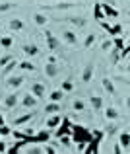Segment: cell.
Segmentation results:
<instances>
[{
  "label": "cell",
  "mask_w": 130,
  "mask_h": 154,
  "mask_svg": "<svg viewBox=\"0 0 130 154\" xmlns=\"http://www.w3.org/2000/svg\"><path fill=\"white\" fill-rule=\"evenodd\" d=\"M103 88L107 90L109 94H115V86H113V82H111L109 78H105V80H103Z\"/></svg>",
  "instance_id": "8fae6325"
},
{
  "label": "cell",
  "mask_w": 130,
  "mask_h": 154,
  "mask_svg": "<svg viewBox=\"0 0 130 154\" xmlns=\"http://www.w3.org/2000/svg\"><path fill=\"white\" fill-rule=\"evenodd\" d=\"M10 27H12V29H16V31H20V29L23 27V22H22V20H12Z\"/></svg>",
  "instance_id": "4fadbf2b"
},
{
  "label": "cell",
  "mask_w": 130,
  "mask_h": 154,
  "mask_svg": "<svg viewBox=\"0 0 130 154\" xmlns=\"http://www.w3.org/2000/svg\"><path fill=\"white\" fill-rule=\"evenodd\" d=\"M4 103H6V107H16V103H18V96H16V94H10L8 98L4 99Z\"/></svg>",
  "instance_id": "8992f818"
},
{
  "label": "cell",
  "mask_w": 130,
  "mask_h": 154,
  "mask_svg": "<svg viewBox=\"0 0 130 154\" xmlns=\"http://www.w3.org/2000/svg\"><path fill=\"white\" fill-rule=\"evenodd\" d=\"M105 115H107L109 119H117V117H119V111L115 109V107H109V109L105 111Z\"/></svg>",
  "instance_id": "5bb4252c"
},
{
  "label": "cell",
  "mask_w": 130,
  "mask_h": 154,
  "mask_svg": "<svg viewBox=\"0 0 130 154\" xmlns=\"http://www.w3.org/2000/svg\"><path fill=\"white\" fill-rule=\"evenodd\" d=\"M68 22L74 23V25H86V20L84 18H68Z\"/></svg>",
  "instance_id": "d6986e66"
},
{
  "label": "cell",
  "mask_w": 130,
  "mask_h": 154,
  "mask_svg": "<svg viewBox=\"0 0 130 154\" xmlns=\"http://www.w3.org/2000/svg\"><path fill=\"white\" fill-rule=\"evenodd\" d=\"M45 111H47V113H56V111H60V105H58L56 101H53V103H49V105L45 107Z\"/></svg>",
  "instance_id": "30bf717a"
},
{
  "label": "cell",
  "mask_w": 130,
  "mask_h": 154,
  "mask_svg": "<svg viewBox=\"0 0 130 154\" xmlns=\"http://www.w3.org/2000/svg\"><path fill=\"white\" fill-rule=\"evenodd\" d=\"M31 92H33L35 98H43V96H45V86L41 84V82H37V84H33Z\"/></svg>",
  "instance_id": "7a4b0ae2"
},
{
  "label": "cell",
  "mask_w": 130,
  "mask_h": 154,
  "mask_svg": "<svg viewBox=\"0 0 130 154\" xmlns=\"http://www.w3.org/2000/svg\"><path fill=\"white\" fill-rule=\"evenodd\" d=\"M23 84V76H12L6 80V86L8 88H18V86H22Z\"/></svg>",
  "instance_id": "6da1fadb"
},
{
  "label": "cell",
  "mask_w": 130,
  "mask_h": 154,
  "mask_svg": "<svg viewBox=\"0 0 130 154\" xmlns=\"http://www.w3.org/2000/svg\"><path fill=\"white\" fill-rule=\"evenodd\" d=\"M31 117H33V113H25V115H22V117H18V119H16V125H23V123L29 121Z\"/></svg>",
  "instance_id": "7c38bea8"
},
{
  "label": "cell",
  "mask_w": 130,
  "mask_h": 154,
  "mask_svg": "<svg viewBox=\"0 0 130 154\" xmlns=\"http://www.w3.org/2000/svg\"><path fill=\"white\" fill-rule=\"evenodd\" d=\"M91 105L95 107V111H101V107H103V101H101V98H99V96H91Z\"/></svg>",
  "instance_id": "ba28073f"
},
{
  "label": "cell",
  "mask_w": 130,
  "mask_h": 154,
  "mask_svg": "<svg viewBox=\"0 0 130 154\" xmlns=\"http://www.w3.org/2000/svg\"><path fill=\"white\" fill-rule=\"evenodd\" d=\"M62 90H66V92H68V90H72V82H70V80H66L64 84H62Z\"/></svg>",
  "instance_id": "1f68e13d"
},
{
  "label": "cell",
  "mask_w": 130,
  "mask_h": 154,
  "mask_svg": "<svg viewBox=\"0 0 130 154\" xmlns=\"http://www.w3.org/2000/svg\"><path fill=\"white\" fill-rule=\"evenodd\" d=\"M111 49H113V43H111V41H103V51H111Z\"/></svg>",
  "instance_id": "4dcf8cb0"
},
{
  "label": "cell",
  "mask_w": 130,
  "mask_h": 154,
  "mask_svg": "<svg viewBox=\"0 0 130 154\" xmlns=\"http://www.w3.org/2000/svg\"><path fill=\"white\" fill-rule=\"evenodd\" d=\"M91 76H93V65H87L86 68H84L82 80H84V82H89V80H91Z\"/></svg>",
  "instance_id": "5b68a950"
},
{
  "label": "cell",
  "mask_w": 130,
  "mask_h": 154,
  "mask_svg": "<svg viewBox=\"0 0 130 154\" xmlns=\"http://www.w3.org/2000/svg\"><path fill=\"white\" fill-rule=\"evenodd\" d=\"M84 107H86V105H84V101H82V99H76V101H74V109H76V111H82Z\"/></svg>",
  "instance_id": "603a6c76"
},
{
  "label": "cell",
  "mask_w": 130,
  "mask_h": 154,
  "mask_svg": "<svg viewBox=\"0 0 130 154\" xmlns=\"http://www.w3.org/2000/svg\"><path fill=\"white\" fill-rule=\"evenodd\" d=\"M35 103H37V98L31 96V94H27V96L23 98V105H25V107H33Z\"/></svg>",
  "instance_id": "52a82bcc"
},
{
  "label": "cell",
  "mask_w": 130,
  "mask_h": 154,
  "mask_svg": "<svg viewBox=\"0 0 130 154\" xmlns=\"http://www.w3.org/2000/svg\"><path fill=\"white\" fill-rule=\"evenodd\" d=\"M23 53L31 57V55H37V53H39V49H37L35 45H25V47H23Z\"/></svg>",
  "instance_id": "9c48e42d"
},
{
  "label": "cell",
  "mask_w": 130,
  "mask_h": 154,
  "mask_svg": "<svg viewBox=\"0 0 130 154\" xmlns=\"http://www.w3.org/2000/svg\"><path fill=\"white\" fill-rule=\"evenodd\" d=\"M93 41H95V35H93V33H89V35H87L86 37V41H84V47H91V45H93Z\"/></svg>",
  "instance_id": "e0dca14e"
},
{
  "label": "cell",
  "mask_w": 130,
  "mask_h": 154,
  "mask_svg": "<svg viewBox=\"0 0 130 154\" xmlns=\"http://www.w3.org/2000/svg\"><path fill=\"white\" fill-rule=\"evenodd\" d=\"M47 39H49V47H51V49H56V47H58V39H54L51 33H47Z\"/></svg>",
  "instance_id": "9a60e30c"
},
{
  "label": "cell",
  "mask_w": 130,
  "mask_h": 154,
  "mask_svg": "<svg viewBox=\"0 0 130 154\" xmlns=\"http://www.w3.org/2000/svg\"><path fill=\"white\" fill-rule=\"evenodd\" d=\"M60 123V115H54V117H51L49 121H47V127H56Z\"/></svg>",
  "instance_id": "2e32d148"
},
{
  "label": "cell",
  "mask_w": 130,
  "mask_h": 154,
  "mask_svg": "<svg viewBox=\"0 0 130 154\" xmlns=\"http://www.w3.org/2000/svg\"><path fill=\"white\" fill-rule=\"evenodd\" d=\"M18 66H20V68H23V70H33V68H35V66H33L29 61H23V63H20Z\"/></svg>",
  "instance_id": "ffe728a7"
},
{
  "label": "cell",
  "mask_w": 130,
  "mask_h": 154,
  "mask_svg": "<svg viewBox=\"0 0 130 154\" xmlns=\"http://www.w3.org/2000/svg\"><path fill=\"white\" fill-rule=\"evenodd\" d=\"M12 59H14V57H12V55H4V57H2V59H0V66L8 65V63H10Z\"/></svg>",
  "instance_id": "cb8c5ba5"
},
{
  "label": "cell",
  "mask_w": 130,
  "mask_h": 154,
  "mask_svg": "<svg viewBox=\"0 0 130 154\" xmlns=\"http://www.w3.org/2000/svg\"><path fill=\"white\" fill-rule=\"evenodd\" d=\"M45 70H47V74L53 78L56 76V72H58V66L54 65V61H49V65H45Z\"/></svg>",
  "instance_id": "3957f363"
},
{
  "label": "cell",
  "mask_w": 130,
  "mask_h": 154,
  "mask_svg": "<svg viewBox=\"0 0 130 154\" xmlns=\"http://www.w3.org/2000/svg\"><path fill=\"white\" fill-rule=\"evenodd\" d=\"M35 22L39 23V25H43V23H47V18H45L43 14H37V16H35Z\"/></svg>",
  "instance_id": "7402d4cb"
},
{
  "label": "cell",
  "mask_w": 130,
  "mask_h": 154,
  "mask_svg": "<svg viewBox=\"0 0 130 154\" xmlns=\"http://www.w3.org/2000/svg\"><path fill=\"white\" fill-rule=\"evenodd\" d=\"M58 137H60V135H58ZM60 143L64 144V146H70V143H72V141H70V137H66V135H62V137H60Z\"/></svg>",
  "instance_id": "f546056e"
},
{
  "label": "cell",
  "mask_w": 130,
  "mask_h": 154,
  "mask_svg": "<svg viewBox=\"0 0 130 154\" xmlns=\"http://www.w3.org/2000/svg\"><path fill=\"white\" fill-rule=\"evenodd\" d=\"M43 152H51V154H53V152H56V148H54V146H45Z\"/></svg>",
  "instance_id": "d6a6232c"
},
{
  "label": "cell",
  "mask_w": 130,
  "mask_h": 154,
  "mask_svg": "<svg viewBox=\"0 0 130 154\" xmlns=\"http://www.w3.org/2000/svg\"><path fill=\"white\" fill-rule=\"evenodd\" d=\"M0 125H4V117L2 115H0Z\"/></svg>",
  "instance_id": "d590c367"
},
{
  "label": "cell",
  "mask_w": 130,
  "mask_h": 154,
  "mask_svg": "<svg viewBox=\"0 0 130 154\" xmlns=\"http://www.w3.org/2000/svg\"><path fill=\"white\" fill-rule=\"evenodd\" d=\"M128 133H122V135H120V143H122V146H128Z\"/></svg>",
  "instance_id": "83f0119b"
},
{
  "label": "cell",
  "mask_w": 130,
  "mask_h": 154,
  "mask_svg": "<svg viewBox=\"0 0 130 154\" xmlns=\"http://www.w3.org/2000/svg\"><path fill=\"white\" fill-rule=\"evenodd\" d=\"M117 127H119V125H115V123L107 125V135H115V133H117Z\"/></svg>",
  "instance_id": "484cf974"
},
{
  "label": "cell",
  "mask_w": 130,
  "mask_h": 154,
  "mask_svg": "<svg viewBox=\"0 0 130 154\" xmlns=\"http://www.w3.org/2000/svg\"><path fill=\"white\" fill-rule=\"evenodd\" d=\"M0 45H2V47H10L12 45V37H2V39H0Z\"/></svg>",
  "instance_id": "d4e9b609"
},
{
  "label": "cell",
  "mask_w": 130,
  "mask_h": 154,
  "mask_svg": "<svg viewBox=\"0 0 130 154\" xmlns=\"http://www.w3.org/2000/svg\"><path fill=\"white\" fill-rule=\"evenodd\" d=\"M103 10L107 12L109 16H117V10H113V8H111V6H109V4H103Z\"/></svg>",
  "instance_id": "4316f807"
},
{
  "label": "cell",
  "mask_w": 130,
  "mask_h": 154,
  "mask_svg": "<svg viewBox=\"0 0 130 154\" xmlns=\"http://www.w3.org/2000/svg\"><path fill=\"white\" fill-rule=\"evenodd\" d=\"M14 66H18V63H16V61L12 59V61H10V65H8L6 68H4V74H10L12 70H14Z\"/></svg>",
  "instance_id": "44dd1931"
},
{
  "label": "cell",
  "mask_w": 130,
  "mask_h": 154,
  "mask_svg": "<svg viewBox=\"0 0 130 154\" xmlns=\"http://www.w3.org/2000/svg\"><path fill=\"white\" fill-rule=\"evenodd\" d=\"M115 45H117L119 49H122V39H117V41H115Z\"/></svg>",
  "instance_id": "836d02e7"
},
{
  "label": "cell",
  "mask_w": 130,
  "mask_h": 154,
  "mask_svg": "<svg viewBox=\"0 0 130 154\" xmlns=\"http://www.w3.org/2000/svg\"><path fill=\"white\" fill-rule=\"evenodd\" d=\"M51 99L53 101H60L62 99V90H54L53 94H51Z\"/></svg>",
  "instance_id": "ac0fdd59"
},
{
  "label": "cell",
  "mask_w": 130,
  "mask_h": 154,
  "mask_svg": "<svg viewBox=\"0 0 130 154\" xmlns=\"http://www.w3.org/2000/svg\"><path fill=\"white\" fill-rule=\"evenodd\" d=\"M4 150H6V146H4V144L0 143V152H4Z\"/></svg>",
  "instance_id": "e575fe53"
},
{
  "label": "cell",
  "mask_w": 130,
  "mask_h": 154,
  "mask_svg": "<svg viewBox=\"0 0 130 154\" xmlns=\"http://www.w3.org/2000/svg\"><path fill=\"white\" fill-rule=\"evenodd\" d=\"M62 37H64L66 43H70V45H76V41H78V35L74 31H64L62 33Z\"/></svg>",
  "instance_id": "277c9868"
},
{
  "label": "cell",
  "mask_w": 130,
  "mask_h": 154,
  "mask_svg": "<svg viewBox=\"0 0 130 154\" xmlns=\"http://www.w3.org/2000/svg\"><path fill=\"white\" fill-rule=\"evenodd\" d=\"M10 8H14V2H6V4H0V12H6V10H10Z\"/></svg>",
  "instance_id": "f1b7e54d"
}]
</instances>
